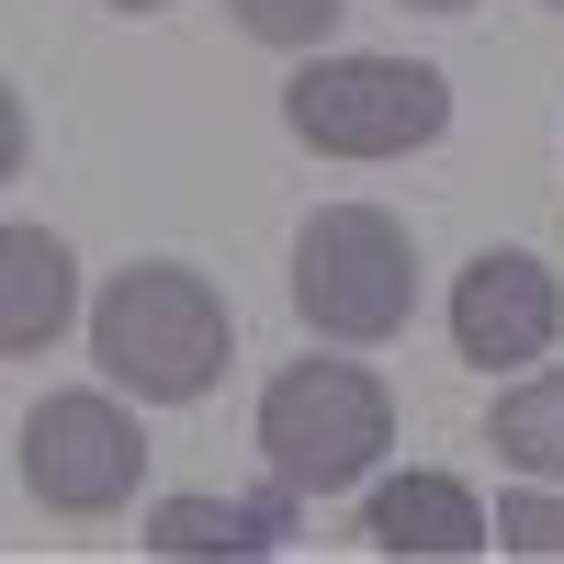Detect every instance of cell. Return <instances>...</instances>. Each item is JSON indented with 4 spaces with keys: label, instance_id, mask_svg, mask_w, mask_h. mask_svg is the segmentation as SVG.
Segmentation results:
<instances>
[{
    "label": "cell",
    "instance_id": "6da1fadb",
    "mask_svg": "<svg viewBox=\"0 0 564 564\" xmlns=\"http://www.w3.org/2000/svg\"><path fill=\"white\" fill-rule=\"evenodd\" d=\"M90 361H102L124 395H148V406H193V395L226 384L238 327H226V294L193 260H135V271H113V294L90 305Z\"/></svg>",
    "mask_w": 564,
    "mask_h": 564
},
{
    "label": "cell",
    "instance_id": "7a4b0ae2",
    "mask_svg": "<svg viewBox=\"0 0 564 564\" xmlns=\"http://www.w3.org/2000/svg\"><path fill=\"white\" fill-rule=\"evenodd\" d=\"M384 441H395V395H384V372L350 361V350H305V361H282L260 384V452H271V475L294 497L361 486L372 463H384Z\"/></svg>",
    "mask_w": 564,
    "mask_h": 564
},
{
    "label": "cell",
    "instance_id": "3957f363",
    "mask_svg": "<svg viewBox=\"0 0 564 564\" xmlns=\"http://www.w3.org/2000/svg\"><path fill=\"white\" fill-rule=\"evenodd\" d=\"M417 305V238L384 215V204H327L305 215V238H294V316L316 327V339H339V350H372V339H395Z\"/></svg>",
    "mask_w": 564,
    "mask_h": 564
},
{
    "label": "cell",
    "instance_id": "277c9868",
    "mask_svg": "<svg viewBox=\"0 0 564 564\" xmlns=\"http://www.w3.org/2000/svg\"><path fill=\"white\" fill-rule=\"evenodd\" d=\"M282 124L327 159H406L452 124V79L430 57H316L282 79Z\"/></svg>",
    "mask_w": 564,
    "mask_h": 564
},
{
    "label": "cell",
    "instance_id": "5b68a950",
    "mask_svg": "<svg viewBox=\"0 0 564 564\" xmlns=\"http://www.w3.org/2000/svg\"><path fill=\"white\" fill-rule=\"evenodd\" d=\"M12 475L34 508H68V520H102L148 486V430L113 395H34V417L12 430Z\"/></svg>",
    "mask_w": 564,
    "mask_h": 564
},
{
    "label": "cell",
    "instance_id": "8992f818",
    "mask_svg": "<svg viewBox=\"0 0 564 564\" xmlns=\"http://www.w3.org/2000/svg\"><path fill=\"white\" fill-rule=\"evenodd\" d=\"M553 327H564L553 260H531V249L463 260V282H452V350L475 361V372H531V361L553 350Z\"/></svg>",
    "mask_w": 564,
    "mask_h": 564
},
{
    "label": "cell",
    "instance_id": "52a82bcc",
    "mask_svg": "<svg viewBox=\"0 0 564 564\" xmlns=\"http://www.w3.org/2000/svg\"><path fill=\"white\" fill-rule=\"evenodd\" d=\"M361 542L395 553V564H417V553H486L497 542V508H475L463 475H395V486L361 497Z\"/></svg>",
    "mask_w": 564,
    "mask_h": 564
},
{
    "label": "cell",
    "instance_id": "ba28073f",
    "mask_svg": "<svg viewBox=\"0 0 564 564\" xmlns=\"http://www.w3.org/2000/svg\"><path fill=\"white\" fill-rule=\"evenodd\" d=\"M282 531H294V486H260V497H159L148 508V553L159 564H204V553H282Z\"/></svg>",
    "mask_w": 564,
    "mask_h": 564
},
{
    "label": "cell",
    "instance_id": "9c48e42d",
    "mask_svg": "<svg viewBox=\"0 0 564 564\" xmlns=\"http://www.w3.org/2000/svg\"><path fill=\"white\" fill-rule=\"evenodd\" d=\"M79 316V260L45 226H0V350H45Z\"/></svg>",
    "mask_w": 564,
    "mask_h": 564
},
{
    "label": "cell",
    "instance_id": "30bf717a",
    "mask_svg": "<svg viewBox=\"0 0 564 564\" xmlns=\"http://www.w3.org/2000/svg\"><path fill=\"white\" fill-rule=\"evenodd\" d=\"M486 452L508 475H564V372H520L486 406Z\"/></svg>",
    "mask_w": 564,
    "mask_h": 564
},
{
    "label": "cell",
    "instance_id": "8fae6325",
    "mask_svg": "<svg viewBox=\"0 0 564 564\" xmlns=\"http://www.w3.org/2000/svg\"><path fill=\"white\" fill-rule=\"evenodd\" d=\"M226 12H238V34L294 45V57H305V45H327V34H339V12H350V0H226Z\"/></svg>",
    "mask_w": 564,
    "mask_h": 564
},
{
    "label": "cell",
    "instance_id": "7c38bea8",
    "mask_svg": "<svg viewBox=\"0 0 564 564\" xmlns=\"http://www.w3.org/2000/svg\"><path fill=\"white\" fill-rule=\"evenodd\" d=\"M497 542L508 553H531V564H564V497L531 475L520 497H497Z\"/></svg>",
    "mask_w": 564,
    "mask_h": 564
},
{
    "label": "cell",
    "instance_id": "4fadbf2b",
    "mask_svg": "<svg viewBox=\"0 0 564 564\" xmlns=\"http://www.w3.org/2000/svg\"><path fill=\"white\" fill-rule=\"evenodd\" d=\"M417 12H475V0H417Z\"/></svg>",
    "mask_w": 564,
    "mask_h": 564
},
{
    "label": "cell",
    "instance_id": "5bb4252c",
    "mask_svg": "<svg viewBox=\"0 0 564 564\" xmlns=\"http://www.w3.org/2000/svg\"><path fill=\"white\" fill-rule=\"evenodd\" d=\"M113 12H170V0H113Z\"/></svg>",
    "mask_w": 564,
    "mask_h": 564
},
{
    "label": "cell",
    "instance_id": "9a60e30c",
    "mask_svg": "<svg viewBox=\"0 0 564 564\" xmlns=\"http://www.w3.org/2000/svg\"><path fill=\"white\" fill-rule=\"evenodd\" d=\"M553 12H564V0H553Z\"/></svg>",
    "mask_w": 564,
    "mask_h": 564
}]
</instances>
